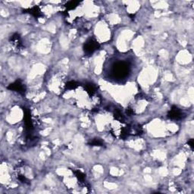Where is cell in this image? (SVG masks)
I'll return each mask as SVG.
<instances>
[{
	"instance_id": "8fae6325",
	"label": "cell",
	"mask_w": 194,
	"mask_h": 194,
	"mask_svg": "<svg viewBox=\"0 0 194 194\" xmlns=\"http://www.w3.org/2000/svg\"><path fill=\"white\" fill-rule=\"evenodd\" d=\"M188 144L190 145L191 149H193V139H191V140H190L188 141Z\"/></svg>"
},
{
	"instance_id": "6da1fadb",
	"label": "cell",
	"mask_w": 194,
	"mask_h": 194,
	"mask_svg": "<svg viewBox=\"0 0 194 194\" xmlns=\"http://www.w3.org/2000/svg\"><path fill=\"white\" fill-rule=\"evenodd\" d=\"M131 71V63L128 59L114 60L109 67L108 77L115 81H124L128 77Z\"/></svg>"
},
{
	"instance_id": "52a82bcc",
	"label": "cell",
	"mask_w": 194,
	"mask_h": 194,
	"mask_svg": "<svg viewBox=\"0 0 194 194\" xmlns=\"http://www.w3.org/2000/svg\"><path fill=\"white\" fill-rule=\"evenodd\" d=\"M85 90L86 92L88 93L90 96H93L96 92V87L91 83H88V84L85 85Z\"/></svg>"
},
{
	"instance_id": "8992f818",
	"label": "cell",
	"mask_w": 194,
	"mask_h": 194,
	"mask_svg": "<svg viewBox=\"0 0 194 194\" xmlns=\"http://www.w3.org/2000/svg\"><path fill=\"white\" fill-rule=\"evenodd\" d=\"M11 41L13 44L15 45L17 47H21L22 46V42L21 40V37L17 33L14 34L12 37H11Z\"/></svg>"
},
{
	"instance_id": "30bf717a",
	"label": "cell",
	"mask_w": 194,
	"mask_h": 194,
	"mask_svg": "<svg viewBox=\"0 0 194 194\" xmlns=\"http://www.w3.org/2000/svg\"><path fill=\"white\" fill-rule=\"evenodd\" d=\"M90 145L92 146H102L103 145V142L99 139H94L90 142Z\"/></svg>"
},
{
	"instance_id": "ba28073f",
	"label": "cell",
	"mask_w": 194,
	"mask_h": 194,
	"mask_svg": "<svg viewBox=\"0 0 194 194\" xmlns=\"http://www.w3.org/2000/svg\"><path fill=\"white\" fill-rule=\"evenodd\" d=\"M79 5L77 1H70L65 5V8L67 10H74Z\"/></svg>"
},
{
	"instance_id": "7a4b0ae2",
	"label": "cell",
	"mask_w": 194,
	"mask_h": 194,
	"mask_svg": "<svg viewBox=\"0 0 194 194\" xmlns=\"http://www.w3.org/2000/svg\"><path fill=\"white\" fill-rule=\"evenodd\" d=\"M99 47V44L94 39H90L88 41L84 44L83 46V50H84L85 53L87 55H90L97 50Z\"/></svg>"
},
{
	"instance_id": "9c48e42d",
	"label": "cell",
	"mask_w": 194,
	"mask_h": 194,
	"mask_svg": "<svg viewBox=\"0 0 194 194\" xmlns=\"http://www.w3.org/2000/svg\"><path fill=\"white\" fill-rule=\"evenodd\" d=\"M65 87L67 90H74L78 87V84L75 81H69L66 83Z\"/></svg>"
},
{
	"instance_id": "277c9868",
	"label": "cell",
	"mask_w": 194,
	"mask_h": 194,
	"mask_svg": "<svg viewBox=\"0 0 194 194\" xmlns=\"http://www.w3.org/2000/svg\"><path fill=\"white\" fill-rule=\"evenodd\" d=\"M8 88L11 90L18 92L19 93H24L25 92V87L21 81H15V83L9 85V87Z\"/></svg>"
},
{
	"instance_id": "3957f363",
	"label": "cell",
	"mask_w": 194,
	"mask_h": 194,
	"mask_svg": "<svg viewBox=\"0 0 194 194\" xmlns=\"http://www.w3.org/2000/svg\"><path fill=\"white\" fill-rule=\"evenodd\" d=\"M168 116L169 118L173 120H180L182 119L184 117V115L181 112V110L179 109L176 106H173L171 108V111L168 112Z\"/></svg>"
},
{
	"instance_id": "5b68a950",
	"label": "cell",
	"mask_w": 194,
	"mask_h": 194,
	"mask_svg": "<svg viewBox=\"0 0 194 194\" xmlns=\"http://www.w3.org/2000/svg\"><path fill=\"white\" fill-rule=\"evenodd\" d=\"M27 12L31 14V15H33L35 17H40L42 16V13H41V11L40 9L38 6H34L33 8H29L27 10Z\"/></svg>"
}]
</instances>
